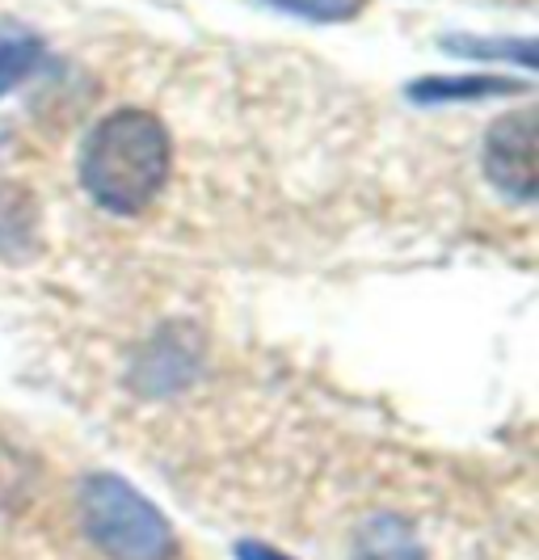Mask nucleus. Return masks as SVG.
I'll return each instance as SVG.
<instances>
[{
    "label": "nucleus",
    "instance_id": "nucleus-1",
    "mask_svg": "<svg viewBox=\"0 0 539 560\" xmlns=\"http://www.w3.org/2000/svg\"><path fill=\"white\" fill-rule=\"evenodd\" d=\"M169 131L148 110H114L81 148V186L97 207L136 215L169 182Z\"/></svg>",
    "mask_w": 539,
    "mask_h": 560
},
{
    "label": "nucleus",
    "instance_id": "nucleus-4",
    "mask_svg": "<svg viewBox=\"0 0 539 560\" xmlns=\"http://www.w3.org/2000/svg\"><path fill=\"white\" fill-rule=\"evenodd\" d=\"M523 84L506 81V77H430V81H418L409 89L413 102H481V97H502V93H518Z\"/></svg>",
    "mask_w": 539,
    "mask_h": 560
},
{
    "label": "nucleus",
    "instance_id": "nucleus-9",
    "mask_svg": "<svg viewBox=\"0 0 539 560\" xmlns=\"http://www.w3.org/2000/svg\"><path fill=\"white\" fill-rule=\"evenodd\" d=\"M236 560H291V557L266 548V544H236Z\"/></svg>",
    "mask_w": 539,
    "mask_h": 560
},
{
    "label": "nucleus",
    "instance_id": "nucleus-3",
    "mask_svg": "<svg viewBox=\"0 0 539 560\" xmlns=\"http://www.w3.org/2000/svg\"><path fill=\"white\" fill-rule=\"evenodd\" d=\"M484 177L506 198H514V202H536V110H514L489 127Z\"/></svg>",
    "mask_w": 539,
    "mask_h": 560
},
{
    "label": "nucleus",
    "instance_id": "nucleus-6",
    "mask_svg": "<svg viewBox=\"0 0 539 560\" xmlns=\"http://www.w3.org/2000/svg\"><path fill=\"white\" fill-rule=\"evenodd\" d=\"M359 560H426V557H422V544L413 539V532L400 518L384 514L359 539Z\"/></svg>",
    "mask_w": 539,
    "mask_h": 560
},
{
    "label": "nucleus",
    "instance_id": "nucleus-7",
    "mask_svg": "<svg viewBox=\"0 0 539 560\" xmlns=\"http://www.w3.org/2000/svg\"><path fill=\"white\" fill-rule=\"evenodd\" d=\"M295 18H313V22H350L363 13L367 0H270Z\"/></svg>",
    "mask_w": 539,
    "mask_h": 560
},
{
    "label": "nucleus",
    "instance_id": "nucleus-5",
    "mask_svg": "<svg viewBox=\"0 0 539 560\" xmlns=\"http://www.w3.org/2000/svg\"><path fill=\"white\" fill-rule=\"evenodd\" d=\"M38 59H43L38 34L26 26L4 22V26H0V97L13 93L22 81H30L34 68H38Z\"/></svg>",
    "mask_w": 539,
    "mask_h": 560
},
{
    "label": "nucleus",
    "instance_id": "nucleus-2",
    "mask_svg": "<svg viewBox=\"0 0 539 560\" xmlns=\"http://www.w3.org/2000/svg\"><path fill=\"white\" fill-rule=\"evenodd\" d=\"M81 518L89 539L114 560H173V527L165 514L114 472H93L81 485Z\"/></svg>",
    "mask_w": 539,
    "mask_h": 560
},
{
    "label": "nucleus",
    "instance_id": "nucleus-8",
    "mask_svg": "<svg viewBox=\"0 0 539 560\" xmlns=\"http://www.w3.org/2000/svg\"><path fill=\"white\" fill-rule=\"evenodd\" d=\"M447 51H455V56H497V59H506L514 56L523 68H536V47L531 43H464V38H447Z\"/></svg>",
    "mask_w": 539,
    "mask_h": 560
}]
</instances>
